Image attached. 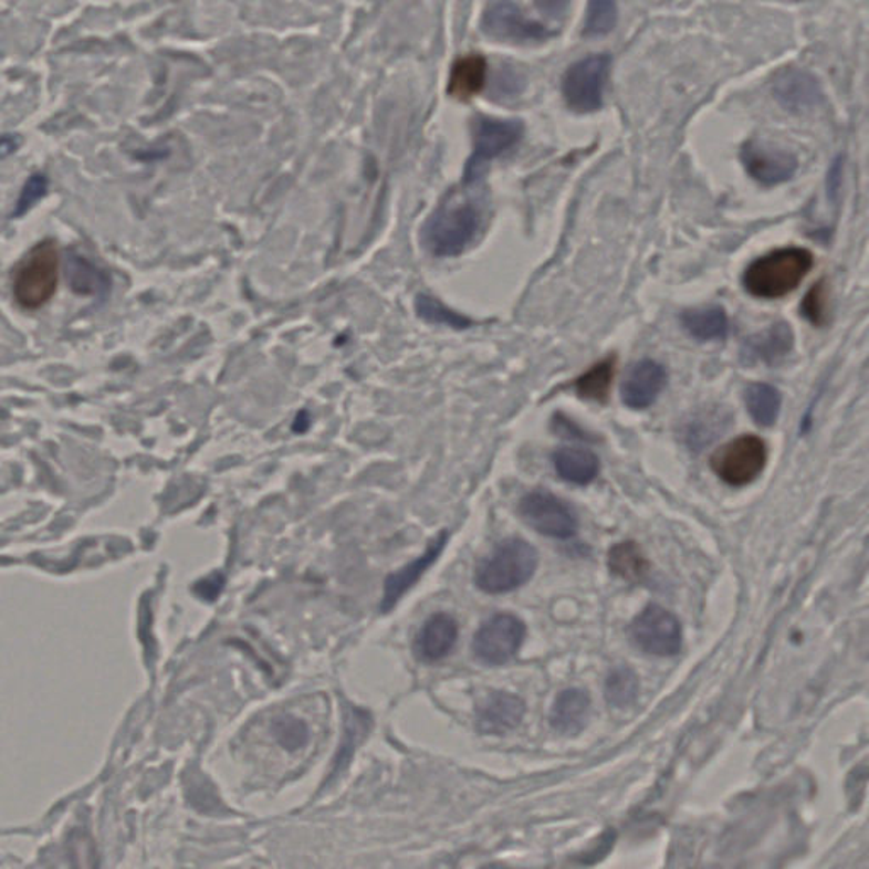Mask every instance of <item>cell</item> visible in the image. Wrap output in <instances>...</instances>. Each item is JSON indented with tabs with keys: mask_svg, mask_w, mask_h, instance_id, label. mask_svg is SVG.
Wrapping results in <instances>:
<instances>
[{
	"mask_svg": "<svg viewBox=\"0 0 869 869\" xmlns=\"http://www.w3.org/2000/svg\"><path fill=\"white\" fill-rule=\"evenodd\" d=\"M46 176H43V174H34V176H31L30 180L27 182V186L22 187L21 196H19L18 205H15V218H19V216L30 211V209L33 208V206L36 205L40 199H43L44 196H46Z\"/></svg>",
	"mask_w": 869,
	"mask_h": 869,
	"instance_id": "1f68e13d",
	"label": "cell"
},
{
	"mask_svg": "<svg viewBox=\"0 0 869 869\" xmlns=\"http://www.w3.org/2000/svg\"><path fill=\"white\" fill-rule=\"evenodd\" d=\"M615 369H617V358L611 355V357L603 358L591 369L577 377L574 388H576L579 398L595 402L607 401L611 383H614Z\"/></svg>",
	"mask_w": 869,
	"mask_h": 869,
	"instance_id": "603a6c76",
	"label": "cell"
},
{
	"mask_svg": "<svg viewBox=\"0 0 869 869\" xmlns=\"http://www.w3.org/2000/svg\"><path fill=\"white\" fill-rule=\"evenodd\" d=\"M60 255L53 240L34 245L15 268L12 293L19 306L38 310L55 294L59 285Z\"/></svg>",
	"mask_w": 869,
	"mask_h": 869,
	"instance_id": "3957f363",
	"label": "cell"
},
{
	"mask_svg": "<svg viewBox=\"0 0 869 869\" xmlns=\"http://www.w3.org/2000/svg\"><path fill=\"white\" fill-rule=\"evenodd\" d=\"M745 406L760 427H773L782 411V395L769 384H753L745 391Z\"/></svg>",
	"mask_w": 869,
	"mask_h": 869,
	"instance_id": "cb8c5ba5",
	"label": "cell"
},
{
	"mask_svg": "<svg viewBox=\"0 0 869 869\" xmlns=\"http://www.w3.org/2000/svg\"><path fill=\"white\" fill-rule=\"evenodd\" d=\"M570 0H535L538 11L544 12L548 18H561L569 8Z\"/></svg>",
	"mask_w": 869,
	"mask_h": 869,
	"instance_id": "d6a6232c",
	"label": "cell"
},
{
	"mask_svg": "<svg viewBox=\"0 0 869 869\" xmlns=\"http://www.w3.org/2000/svg\"><path fill=\"white\" fill-rule=\"evenodd\" d=\"M272 734H274L275 741L287 751L301 750L306 744L307 739H310L306 723L291 715H284L275 720L274 725H272Z\"/></svg>",
	"mask_w": 869,
	"mask_h": 869,
	"instance_id": "f1b7e54d",
	"label": "cell"
},
{
	"mask_svg": "<svg viewBox=\"0 0 869 869\" xmlns=\"http://www.w3.org/2000/svg\"><path fill=\"white\" fill-rule=\"evenodd\" d=\"M608 566L614 574L627 582H640L649 570L646 555L636 542H621L608 554Z\"/></svg>",
	"mask_w": 869,
	"mask_h": 869,
	"instance_id": "484cf974",
	"label": "cell"
},
{
	"mask_svg": "<svg viewBox=\"0 0 869 869\" xmlns=\"http://www.w3.org/2000/svg\"><path fill=\"white\" fill-rule=\"evenodd\" d=\"M417 313L427 322L443 323V325H449L457 329L468 328L471 325V322L465 316L459 315V313L450 310L440 301L433 300V297L418 296Z\"/></svg>",
	"mask_w": 869,
	"mask_h": 869,
	"instance_id": "f546056e",
	"label": "cell"
},
{
	"mask_svg": "<svg viewBox=\"0 0 869 869\" xmlns=\"http://www.w3.org/2000/svg\"><path fill=\"white\" fill-rule=\"evenodd\" d=\"M447 542V534L439 535L437 541L431 542L430 547L425 551V554L421 557H418L415 563L408 564V566L402 567L399 569L398 573L391 574V576L386 579V586H384V596L383 603H380V608L383 611H389L395 608L396 603L399 601L402 595L408 591L415 583L423 576L425 570L431 566V564L437 561L439 557L440 552L443 551L446 547Z\"/></svg>",
	"mask_w": 869,
	"mask_h": 869,
	"instance_id": "ac0fdd59",
	"label": "cell"
},
{
	"mask_svg": "<svg viewBox=\"0 0 869 869\" xmlns=\"http://www.w3.org/2000/svg\"><path fill=\"white\" fill-rule=\"evenodd\" d=\"M459 637L456 618L447 614H437L428 618L421 627L415 643L421 661L437 662L449 656Z\"/></svg>",
	"mask_w": 869,
	"mask_h": 869,
	"instance_id": "e0dca14e",
	"label": "cell"
},
{
	"mask_svg": "<svg viewBox=\"0 0 869 869\" xmlns=\"http://www.w3.org/2000/svg\"><path fill=\"white\" fill-rule=\"evenodd\" d=\"M525 703L515 694L493 693L478 706V729L484 734L503 735L519 727Z\"/></svg>",
	"mask_w": 869,
	"mask_h": 869,
	"instance_id": "9a60e30c",
	"label": "cell"
},
{
	"mask_svg": "<svg viewBox=\"0 0 869 869\" xmlns=\"http://www.w3.org/2000/svg\"><path fill=\"white\" fill-rule=\"evenodd\" d=\"M681 323L700 342L722 341L729 332L727 313L719 306L684 311Z\"/></svg>",
	"mask_w": 869,
	"mask_h": 869,
	"instance_id": "44dd1931",
	"label": "cell"
},
{
	"mask_svg": "<svg viewBox=\"0 0 869 869\" xmlns=\"http://www.w3.org/2000/svg\"><path fill=\"white\" fill-rule=\"evenodd\" d=\"M520 515L526 525L545 537L567 541L577 532V515L566 501L547 491H534L520 501Z\"/></svg>",
	"mask_w": 869,
	"mask_h": 869,
	"instance_id": "9c48e42d",
	"label": "cell"
},
{
	"mask_svg": "<svg viewBox=\"0 0 869 869\" xmlns=\"http://www.w3.org/2000/svg\"><path fill=\"white\" fill-rule=\"evenodd\" d=\"M776 101L792 113H805L823 104V88L817 78L802 69H785L776 75L773 85Z\"/></svg>",
	"mask_w": 869,
	"mask_h": 869,
	"instance_id": "4fadbf2b",
	"label": "cell"
},
{
	"mask_svg": "<svg viewBox=\"0 0 869 869\" xmlns=\"http://www.w3.org/2000/svg\"><path fill=\"white\" fill-rule=\"evenodd\" d=\"M537 566V551L528 542L509 538L479 564L474 576L475 586L488 595L515 591L534 577Z\"/></svg>",
	"mask_w": 869,
	"mask_h": 869,
	"instance_id": "7a4b0ae2",
	"label": "cell"
},
{
	"mask_svg": "<svg viewBox=\"0 0 869 869\" xmlns=\"http://www.w3.org/2000/svg\"><path fill=\"white\" fill-rule=\"evenodd\" d=\"M802 313L805 318L815 326L826 325L827 313H829V293H827L826 282L820 281L808 291L802 303Z\"/></svg>",
	"mask_w": 869,
	"mask_h": 869,
	"instance_id": "4dcf8cb0",
	"label": "cell"
},
{
	"mask_svg": "<svg viewBox=\"0 0 869 869\" xmlns=\"http://www.w3.org/2000/svg\"><path fill=\"white\" fill-rule=\"evenodd\" d=\"M767 447L757 434H741L715 450L710 465L729 486H745L760 478L766 468Z\"/></svg>",
	"mask_w": 869,
	"mask_h": 869,
	"instance_id": "8992f818",
	"label": "cell"
},
{
	"mask_svg": "<svg viewBox=\"0 0 869 869\" xmlns=\"http://www.w3.org/2000/svg\"><path fill=\"white\" fill-rule=\"evenodd\" d=\"M741 160L747 174L763 186L786 182L795 176L798 168L795 155L756 142L745 143L742 147Z\"/></svg>",
	"mask_w": 869,
	"mask_h": 869,
	"instance_id": "7c38bea8",
	"label": "cell"
},
{
	"mask_svg": "<svg viewBox=\"0 0 869 869\" xmlns=\"http://www.w3.org/2000/svg\"><path fill=\"white\" fill-rule=\"evenodd\" d=\"M617 22L618 9L615 0H589L583 34L586 38L607 36L615 30Z\"/></svg>",
	"mask_w": 869,
	"mask_h": 869,
	"instance_id": "83f0119b",
	"label": "cell"
},
{
	"mask_svg": "<svg viewBox=\"0 0 869 869\" xmlns=\"http://www.w3.org/2000/svg\"><path fill=\"white\" fill-rule=\"evenodd\" d=\"M488 63L484 56L472 53L453 63L449 78V94L459 101H471L486 84Z\"/></svg>",
	"mask_w": 869,
	"mask_h": 869,
	"instance_id": "d6986e66",
	"label": "cell"
},
{
	"mask_svg": "<svg viewBox=\"0 0 869 869\" xmlns=\"http://www.w3.org/2000/svg\"><path fill=\"white\" fill-rule=\"evenodd\" d=\"M792 326L779 322L776 323V325L769 326L766 332L753 336V338L747 342V345H745V350H747V355H750L751 358H757V360L771 364V362L785 357V355L792 350Z\"/></svg>",
	"mask_w": 869,
	"mask_h": 869,
	"instance_id": "7402d4cb",
	"label": "cell"
},
{
	"mask_svg": "<svg viewBox=\"0 0 869 869\" xmlns=\"http://www.w3.org/2000/svg\"><path fill=\"white\" fill-rule=\"evenodd\" d=\"M525 634V624L515 615H494L475 634L472 650L484 664L503 666L515 658Z\"/></svg>",
	"mask_w": 869,
	"mask_h": 869,
	"instance_id": "ba28073f",
	"label": "cell"
},
{
	"mask_svg": "<svg viewBox=\"0 0 869 869\" xmlns=\"http://www.w3.org/2000/svg\"><path fill=\"white\" fill-rule=\"evenodd\" d=\"M611 59L607 53L586 56L567 69L563 78V95L573 113H596L603 106Z\"/></svg>",
	"mask_w": 869,
	"mask_h": 869,
	"instance_id": "5b68a950",
	"label": "cell"
},
{
	"mask_svg": "<svg viewBox=\"0 0 869 869\" xmlns=\"http://www.w3.org/2000/svg\"><path fill=\"white\" fill-rule=\"evenodd\" d=\"M482 33L506 43H532L554 36V31L541 22L530 21L510 0H501L482 15Z\"/></svg>",
	"mask_w": 869,
	"mask_h": 869,
	"instance_id": "8fae6325",
	"label": "cell"
},
{
	"mask_svg": "<svg viewBox=\"0 0 869 869\" xmlns=\"http://www.w3.org/2000/svg\"><path fill=\"white\" fill-rule=\"evenodd\" d=\"M630 636L639 649L658 658H671L683 647V629L671 611L659 605H649L637 615L630 627Z\"/></svg>",
	"mask_w": 869,
	"mask_h": 869,
	"instance_id": "52a82bcc",
	"label": "cell"
},
{
	"mask_svg": "<svg viewBox=\"0 0 869 869\" xmlns=\"http://www.w3.org/2000/svg\"><path fill=\"white\" fill-rule=\"evenodd\" d=\"M668 383L664 367L656 360L637 362L621 386V399L632 409L649 408L661 395Z\"/></svg>",
	"mask_w": 869,
	"mask_h": 869,
	"instance_id": "5bb4252c",
	"label": "cell"
},
{
	"mask_svg": "<svg viewBox=\"0 0 869 869\" xmlns=\"http://www.w3.org/2000/svg\"><path fill=\"white\" fill-rule=\"evenodd\" d=\"M19 145H21V138H19L18 135L0 136V158H6L14 154Z\"/></svg>",
	"mask_w": 869,
	"mask_h": 869,
	"instance_id": "836d02e7",
	"label": "cell"
},
{
	"mask_svg": "<svg viewBox=\"0 0 869 869\" xmlns=\"http://www.w3.org/2000/svg\"><path fill=\"white\" fill-rule=\"evenodd\" d=\"M481 227V211L469 201H450L431 216L427 224L428 249L439 256H453L464 252Z\"/></svg>",
	"mask_w": 869,
	"mask_h": 869,
	"instance_id": "277c9868",
	"label": "cell"
},
{
	"mask_svg": "<svg viewBox=\"0 0 869 869\" xmlns=\"http://www.w3.org/2000/svg\"><path fill=\"white\" fill-rule=\"evenodd\" d=\"M66 274H69L70 285L77 294L100 296V294H106L109 291V275L92 265L84 256H70Z\"/></svg>",
	"mask_w": 869,
	"mask_h": 869,
	"instance_id": "d4e9b609",
	"label": "cell"
},
{
	"mask_svg": "<svg viewBox=\"0 0 869 869\" xmlns=\"http://www.w3.org/2000/svg\"><path fill=\"white\" fill-rule=\"evenodd\" d=\"M814 268V255L807 249L773 250L754 260L745 269L742 284L745 291L761 300H778L793 293Z\"/></svg>",
	"mask_w": 869,
	"mask_h": 869,
	"instance_id": "6da1fadb",
	"label": "cell"
},
{
	"mask_svg": "<svg viewBox=\"0 0 869 869\" xmlns=\"http://www.w3.org/2000/svg\"><path fill=\"white\" fill-rule=\"evenodd\" d=\"M591 716L588 691L569 688L555 698L551 710V727L561 735H577L585 731Z\"/></svg>",
	"mask_w": 869,
	"mask_h": 869,
	"instance_id": "2e32d148",
	"label": "cell"
},
{
	"mask_svg": "<svg viewBox=\"0 0 869 869\" xmlns=\"http://www.w3.org/2000/svg\"><path fill=\"white\" fill-rule=\"evenodd\" d=\"M639 693V678L630 668H617L608 676L605 684V697L610 705L617 709L630 705Z\"/></svg>",
	"mask_w": 869,
	"mask_h": 869,
	"instance_id": "4316f807",
	"label": "cell"
},
{
	"mask_svg": "<svg viewBox=\"0 0 869 869\" xmlns=\"http://www.w3.org/2000/svg\"><path fill=\"white\" fill-rule=\"evenodd\" d=\"M522 136V121L482 117L475 126L474 151L465 167V182H474L488 161L515 147Z\"/></svg>",
	"mask_w": 869,
	"mask_h": 869,
	"instance_id": "30bf717a",
	"label": "cell"
},
{
	"mask_svg": "<svg viewBox=\"0 0 869 869\" xmlns=\"http://www.w3.org/2000/svg\"><path fill=\"white\" fill-rule=\"evenodd\" d=\"M555 472L564 481L585 486L598 475L599 461L595 453L576 447H564L552 456Z\"/></svg>",
	"mask_w": 869,
	"mask_h": 869,
	"instance_id": "ffe728a7",
	"label": "cell"
}]
</instances>
